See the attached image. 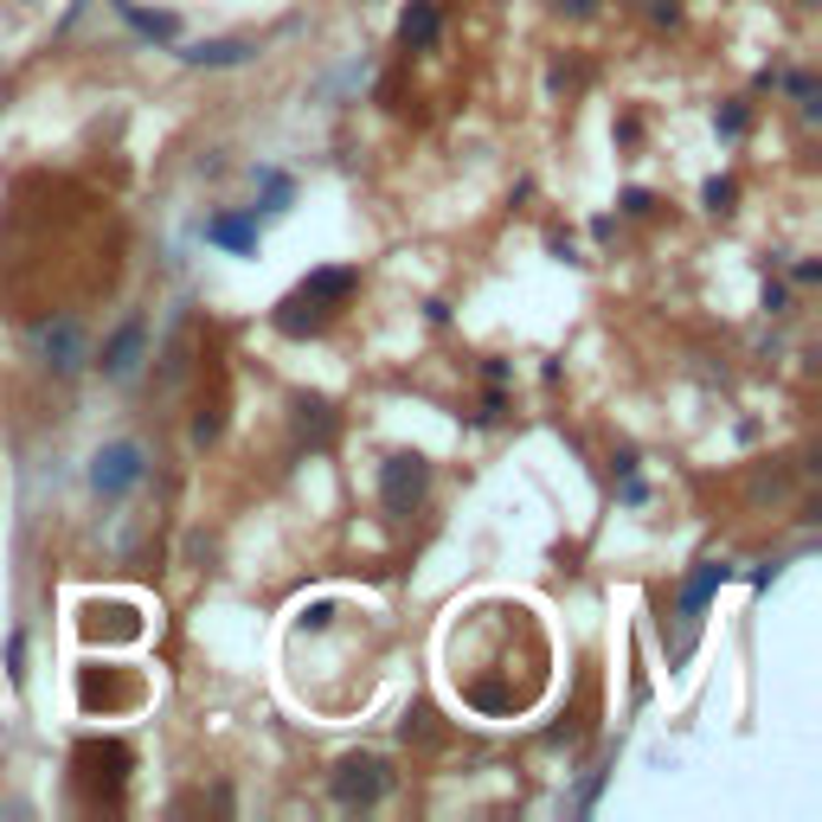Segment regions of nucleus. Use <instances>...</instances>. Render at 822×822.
<instances>
[{"label":"nucleus","mask_w":822,"mask_h":822,"mask_svg":"<svg viewBox=\"0 0 822 822\" xmlns=\"http://www.w3.org/2000/svg\"><path fill=\"white\" fill-rule=\"evenodd\" d=\"M97 495H122V488L142 483V444H110L97 450V469H90Z\"/></svg>","instance_id":"5"},{"label":"nucleus","mask_w":822,"mask_h":822,"mask_svg":"<svg viewBox=\"0 0 822 822\" xmlns=\"http://www.w3.org/2000/svg\"><path fill=\"white\" fill-rule=\"evenodd\" d=\"M136 354H142V322H129V328L104 347V374H116V379L136 374Z\"/></svg>","instance_id":"10"},{"label":"nucleus","mask_w":822,"mask_h":822,"mask_svg":"<svg viewBox=\"0 0 822 822\" xmlns=\"http://www.w3.org/2000/svg\"><path fill=\"white\" fill-rule=\"evenodd\" d=\"M84 630H90V636H116V642H136V636H142V610H136V604H97Z\"/></svg>","instance_id":"7"},{"label":"nucleus","mask_w":822,"mask_h":822,"mask_svg":"<svg viewBox=\"0 0 822 822\" xmlns=\"http://www.w3.org/2000/svg\"><path fill=\"white\" fill-rule=\"evenodd\" d=\"M213 238H219V245H231V251H245V245L258 238V225H251V219H219V225H213Z\"/></svg>","instance_id":"11"},{"label":"nucleus","mask_w":822,"mask_h":822,"mask_svg":"<svg viewBox=\"0 0 822 822\" xmlns=\"http://www.w3.org/2000/svg\"><path fill=\"white\" fill-rule=\"evenodd\" d=\"M354 290H360V270H315L309 283H296L290 296L277 302V328L283 335H322L328 322H335L340 309L354 302Z\"/></svg>","instance_id":"1"},{"label":"nucleus","mask_w":822,"mask_h":822,"mask_svg":"<svg viewBox=\"0 0 822 822\" xmlns=\"http://www.w3.org/2000/svg\"><path fill=\"white\" fill-rule=\"evenodd\" d=\"M335 797H340V803H379V797H386V765L367 758V751L340 758V765H335Z\"/></svg>","instance_id":"4"},{"label":"nucleus","mask_w":822,"mask_h":822,"mask_svg":"<svg viewBox=\"0 0 822 822\" xmlns=\"http://www.w3.org/2000/svg\"><path fill=\"white\" fill-rule=\"evenodd\" d=\"M129 746H116V739H84L77 746V785L90 790L97 803H116L122 797V785H129Z\"/></svg>","instance_id":"2"},{"label":"nucleus","mask_w":822,"mask_h":822,"mask_svg":"<svg viewBox=\"0 0 822 822\" xmlns=\"http://www.w3.org/2000/svg\"><path fill=\"white\" fill-rule=\"evenodd\" d=\"M424 488H431V463H424L418 450L386 456V469H379V501H386V515H392V521H405L411 508L424 501Z\"/></svg>","instance_id":"3"},{"label":"nucleus","mask_w":822,"mask_h":822,"mask_svg":"<svg viewBox=\"0 0 822 822\" xmlns=\"http://www.w3.org/2000/svg\"><path fill=\"white\" fill-rule=\"evenodd\" d=\"M39 347L52 354L58 374H77V367H84V335H77V322H52V328H39Z\"/></svg>","instance_id":"6"},{"label":"nucleus","mask_w":822,"mask_h":822,"mask_svg":"<svg viewBox=\"0 0 822 822\" xmlns=\"http://www.w3.org/2000/svg\"><path fill=\"white\" fill-rule=\"evenodd\" d=\"M707 206H713V213H726V206H733V181H713V187H707Z\"/></svg>","instance_id":"12"},{"label":"nucleus","mask_w":822,"mask_h":822,"mask_svg":"<svg viewBox=\"0 0 822 822\" xmlns=\"http://www.w3.org/2000/svg\"><path fill=\"white\" fill-rule=\"evenodd\" d=\"M720 585H726V565H720V560H707L701 572H694V578H688V592H681V617L694 624V617L707 610V598L720 592Z\"/></svg>","instance_id":"9"},{"label":"nucleus","mask_w":822,"mask_h":822,"mask_svg":"<svg viewBox=\"0 0 822 822\" xmlns=\"http://www.w3.org/2000/svg\"><path fill=\"white\" fill-rule=\"evenodd\" d=\"M437 26H444L437 7H431V0H411L405 20H399V45H405V52H424V45H437Z\"/></svg>","instance_id":"8"}]
</instances>
